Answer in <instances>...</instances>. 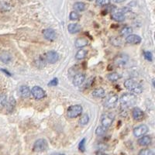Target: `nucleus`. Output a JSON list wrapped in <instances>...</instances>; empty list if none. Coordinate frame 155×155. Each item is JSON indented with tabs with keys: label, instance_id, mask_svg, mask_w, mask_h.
Here are the masks:
<instances>
[{
	"label": "nucleus",
	"instance_id": "obj_24",
	"mask_svg": "<svg viewBox=\"0 0 155 155\" xmlns=\"http://www.w3.org/2000/svg\"><path fill=\"white\" fill-rule=\"evenodd\" d=\"M87 51L84 49H80L75 54V58L77 60H82L87 56Z\"/></svg>",
	"mask_w": 155,
	"mask_h": 155
},
{
	"label": "nucleus",
	"instance_id": "obj_22",
	"mask_svg": "<svg viewBox=\"0 0 155 155\" xmlns=\"http://www.w3.org/2000/svg\"><path fill=\"white\" fill-rule=\"evenodd\" d=\"M73 7H74V10L76 12H82L86 8V5L84 2H75L73 5Z\"/></svg>",
	"mask_w": 155,
	"mask_h": 155
},
{
	"label": "nucleus",
	"instance_id": "obj_33",
	"mask_svg": "<svg viewBox=\"0 0 155 155\" xmlns=\"http://www.w3.org/2000/svg\"><path fill=\"white\" fill-rule=\"evenodd\" d=\"M139 155H154V153L150 149H143L140 151Z\"/></svg>",
	"mask_w": 155,
	"mask_h": 155
},
{
	"label": "nucleus",
	"instance_id": "obj_31",
	"mask_svg": "<svg viewBox=\"0 0 155 155\" xmlns=\"http://www.w3.org/2000/svg\"><path fill=\"white\" fill-rule=\"evenodd\" d=\"M96 5L99 6H105L108 5L110 3V0H95Z\"/></svg>",
	"mask_w": 155,
	"mask_h": 155
},
{
	"label": "nucleus",
	"instance_id": "obj_3",
	"mask_svg": "<svg viewBox=\"0 0 155 155\" xmlns=\"http://www.w3.org/2000/svg\"><path fill=\"white\" fill-rule=\"evenodd\" d=\"M82 113V106L81 105H73L68 107L67 111V116L68 118H76Z\"/></svg>",
	"mask_w": 155,
	"mask_h": 155
},
{
	"label": "nucleus",
	"instance_id": "obj_23",
	"mask_svg": "<svg viewBox=\"0 0 155 155\" xmlns=\"http://www.w3.org/2000/svg\"><path fill=\"white\" fill-rule=\"evenodd\" d=\"M7 95L5 94L0 93V109H4L7 104Z\"/></svg>",
	"mask_w": 155,
	"mask_h": 155
},
{
	"label": "nucleus",
	"instance_id": "obj_5",
	"mask_svg": "<svg viewBox=\"0 0 155 155\" xmlns=\"http://www.w3.org/2000/svg\"><path fill=\"white\" fill-rule=\"evenodd\" d=\"M114 120L115 115L113 114V113H105V114H103L101 116V124H102V127H104L108 129L111 127Z\"/></svg>",
	"mask_w": 155,
	"mask_h": 155
},
{
	"label": "nucleus",
	"instance_id": "obj_26",
	"mask_svg": "<svg viewBox=\"0 0 155 155\" xmlns=\"http://www.w3.org/2000/svg\"><path fill=\"white\" fill-rule=\"evenodd\" d=\"M0 60L3 63L8 64L11 61V56L9 53H2L0 55Z\"/></svg>",
	"mask_w": 155,
	"mask_h": 155
},
{
	"label": "nucleus",
	"instance_id": "obj_15",
	"mask_svg": "<svg viewBox=\"0 0 155 155\" xmlns=\"http://www.w3.org/2000/svg\"><path fill=\"white\" fill-rule=\"evenodd\" d=\"M152 139L150 136H142L140 137L139 140H138V144L141 147H147L151 143Z\"/></svg>",
	"mask_w": 155,
	"mask_h": 155
},
{
	"label": "nucleus",
	"instance_id": "obj_21",
	"mask_svg": "<svg viewBox=\"0 0 155 155\" xmlns=\"http://www.w3.org/2000/svg\"><path fill=\"white\" fill-rule=\"evenodd\" d=\"M16 106V100L13 97H10L9 99L8 100L7 104L5 106V108L7 109L8 112H12Z\"/></svg>",
	"mask_w": 155,
	"mask_h": 155
},
{
	"label": "nucleus",
	"instance_id": "obj_7",
	"mask_svg": "<svg viewBox=\"0 0 155 155\" xmlns=\"http://www.w3.org/2000/svg\"><path fill=\"white\" fill-rule=\"evenodd\" d=\"M44 60L49 64H55L59 60V54L54 51H50L45 54Z\"/></svg>",
	"mask_w": 155,
	"mask_h": 155
},
{
	"label": "nucleus",
	"instance_id": "obj_20",
	"mask_svg": "<svg viewBox=\"0 0 155 155\" xmlns=\"http://www.w3.org/2000/svg\"><path fill=\"white\" fill-rule=\"evenodd\" d=\"M105 95H106V92L105 90L102 88H95L92 92V96L95 97V98H104Z\"/></svg>",
	"mask_w": 155,
	"mask_h": 155
},
{
	"label": "nucleus",
	"instance_id": "obj_12",
	"mask_svg": "<svg viewBox=\"0 0 155 155\" xmlns=\"http://www.w3.org/2000/svg\"><path fill=\"white\" fill-rule=\"evenodd\" d=\"M133 118L135 121H141L144 118V113L140 108L135 107L132 111Z\"/></svg>",
	"mask_w": 155,
	"mask_h": 155
},
{
	"label": "nucleus",
	"instance_id": "obj_29",
	"mask_svg": "<svg viewBox=\"0 0 155 155\" xmlns=\"http://www.w3.org/2000/svg\"><path fill=\"white\" fill-rule=\"evenodd\" d=\"M106 130H107V128L102 127V126H100V127H97L96 130H95V134L97 136H102L106 134Z\"/></svg>",
	"mask_w": 155,
	"mask_h": 155
},
{
	"label": "nucleus",
	"instance_id": "obj_9",
	"mask_svg": "<svg viewBox=\"0 0 155 155\" xmlns=\"http://www.w3.org/2000/svg\"><path fill=\"white\" fill-rule=\"evenodd\" d=\"M149 130V128L145 124H141L138 127H135L134 129V135L136 137H140L142 136L145 135Z\"/></svg>",
	"mask_w": 155,
	"mask_h": 155
},
{
	"label": "nucleus",
	"instance_id": "obj_25",
	"mask_svg": "<svg viewBox=\"0 0 155 155\" xmlns=\"http://www.w3.org/2000/svg\"><path fill=\"white\" fill-rule=\"evenodd\" d=\"M107 78L110 81H116L120 79V78H121V75L116 72H112L108 74Z\"/></svg>",
	"mask_w": 155,
	"mask_h": 155
},
{
	"label": "nucleus",
	"instance_id": "obj_39",
	"mask_svg": "<svg viewBox=\"0 0 155 155\" xmlns=\"http://www.w3.org/2000/svg\"><path fill=\"white\" fill-rule=\"evenodd\" d=\"M52 155H64V153H54V154H52Z\"/></svg>",
	"mask_w": 155,
	"mask_h": 155
},
{
	"label": "nucleus",
	"instance_id": "obj_19",
	"mask_svg": "<svg viewBox=\"0 0 155 155\" xmlns=\"http://www.w3.org/2000/svg\"><path fill=\"white\" fill-rule=\"evenodd\" d=\"M111 19L116 22H123L125 19V15L121 11L120 12H115L112 13Z\"/></svg>",
	"mask_w": 155,
	"mask_h": 155
},
{
	"label": "nucleus",
	"instance_id": "obj_35",
	"mask_svg": "<svg viewBox=\"0 0 155 155\" xmlns=\"http://www.w3.org/2000/svg\"><path fill=\"white\" fill-rule=\"evenodd\" d=\"M58 85V78H54L53 79L51 80L49 83H48V85L49 86H56Z\"/></svg>",
	"mask_w": 155,
	"mask_h": 155
},
{
	"label": "nucleus",
	"instance_id": "obj_2",
	"mask_svg": "<svg viewBox=\"0 0 155 155\" xmlns=\"http://www.w3.org/2000/svg\"><path fill=\"white\" fill-rule=\"evenodd\" d=\"M124 86L130 92L134 94H140L143 91V88L139 82L134 79H127L124 81Z\"/></svg>",
	"mask_w": 155,
	"mask_h": 155
},
{
	"label": "nucleus",
	"instance_id": "obj_16",
	"mask_svg": "<svg viewBox=\"0 0 155 155\" xmlns=\"http://www.w3.org/2000/svg\"><path fill=\"white\" fill-rule=\"evenodd\" d=\"M19 92L22 98H29L31 95V90L30 89L28 86H26V85L20 86L19 89Z\"/></svg>",
	"mask_w": 155,
	"mask_h": 155
},
{
	"label": "nucleus",
	"instance_id": "obj_36",
	"mask_svg": "<svg viewBox=\"0 0 155 155\" xmlns=\"http://www.w3.org/2000/svg\"><path fill=\"white\" fill-rule=\"evenodd\" d=\"M95 154L96 155H108L107 153H104V152H102V151H97L96 153H95Z\"/></svg>",
	"mask_w": 155,
	"mask_h": 155
},
{
	"label": "nucleus",
	"instance_id": "obj_37",
	"mask_svg": "<svg viewBox=\"0 0 155 155\" xmlns=\"http://www.w3.org/2000/svg\"><path fill=\"white\" fill-rule=\"evenodd\" d=\"M126 0H113V2H114L115 3H121V2H125Z\"/></svg>",
	"mask_w": 155,
	"mask_h": 155
},
{
	"label": "nucleus",
	"instance_id": "obj_32",
	"mask_svg": "<svg viewBox=\"0 0 155 155\" xmlns=\"http://www.w3.org/2000/svg\"><path fill=\"white\" fill-rule=\"evenodd\" d=\"M143 56L147 61H153V54L150 51H144L143 52Z\"/></svg>",
	"mask_w": 155,
	"mask_h": 155
},
{
	"label": "nucleus",
	"instance_id": "obj_11",
	"mask_svg": "<svg viewBox=\"0 0 155 155\" xmlns=\"http://www.w3.org/2000/svg\"><path fill=\"white\" fill-rule=\"evenodd\" d=\"M43 34H44V38L49 41H54L55 39H56V32H55L54 30H53V29H45V30L43 31Z\"/></svg>",
	"mask_w": 155,
	"mask_h": 155
},
{
	"label": "nucleus",
	"instance_id": "obj_1",
	"mask_svg": "<svg viewBox=\"0 0 155 155\" xmlns=\"http://www.w3.org/2000/svg\"><path fill=\"white\" fill-rule=\"evenodd\" d=\"M120 105L123 108H130L134 106L137 102V96L132 92L124 93L122 95L120 99Z\"/></svg>",
	"mask_w": 155,
	"mask_h": 155
},
{
	"label": "nucleus",
	"instance_id": "obj_17",
	"mask_svg": "<svg viewBox=\"0 0 155 155\" xmlns=\"http://www.w3.org/2000/svg\"><path fill=\"white\" fill-rule=\"evenodd\" d=\"M88 44V40L85 37H80L78 38L74 42V46L77 48H82L86 47Z\"/></svg>",
	"mask_w": 155,
	"mask_h": 155
},
{
	"label": "nucleus",
	"instance_id": "obj_27",
	"mask_svg": "<svg viewBox=\"0 0 155 155\" xmlns=\"http://www.w3.org/2000/svg\"><path fill=\"white\" fill-rule=\"evenodd\" d=\"M133 29L130 27H125L120 30V35L122 36H128L132 34Z\"/></svg>",
	"mask_w": 155,
	"mask_h": 155
},
{
	"label": "nucleus",
	"instance_id": "obj_10",
	"mask_svg": "<svg viewBox=\"0 0 155 155\" xmlns=\"http://www.w3.org/2000/svg\"><path fill=\"white\" fill-rule=\"evenodd\" d=\"M129 60V56L126 54H119L114 58V63L116 65L120 66V67H123L127 63Z\"/></svg>",
	"mask_w": 155,
	"mask_h": 155
},
{
	"label": "nucleus",
	"instance_id": "obj_28",
	"mask_svg": "<svg viewBox=\"0 0 155 155\" xmlns=\"http://www.w3.org/2000/svg\"><path fill=\"white\" fill-rule=\"evenodd\" d=\"M88 122H89V116L87 114H85L81 116V117L80 118L79 124L81 126H85L88 124Z\"/></svg>",
	"mask_w": 155,
	"mask_h": 155
},
{
	"label": "nucleus",
	"instance_id": "obj_40",
	"mask_svg": "<svg viewBox=\"0 0 155 155\" xmlns=\"http://www.w3.org/2000/svg\"><path fill=\"white\" fill-rule=\"evenodd\" d=\"M88 1H90V2H93V1H95V0H88Z\"/></svg>",
	"mask_w": 155,
	"mask_h": 155
},
{
	"label": "nucleus",
	"instance_id": "obj_30",
	"mask_svg": "<svg viewBox=\"0 0 155 155\" xmlns=\"http://www.w3.org/2000/svg\"><path fill=\"white\" fill-rule=\"evenodd\" d=\"M79 17H80L79 14H78L76 11H72V12H71L70 15H69V18H70L71 20H72V21L78 20V19H79Z\"/></svg>",
	"mask_w": 155,
	"mask_h": 155
},
{
	"label": "nucleus",
	"instance_id": "obj_13",
	"mask_svg": "<svg viewBox=\"0 0 155 155\" xmlns=\"http://www.w3.org/2000/svg\"><path fill=\"white\" fill-rule=\"evenodd\" d=\"M141 41H142V39L140 37L139 35H137V34H130L126 38V42L127 44H140Z\"/></svg>",
	"mask_w": 155,
	"mask_h": 155
},
{
	"label": "nucleus",
	"instance_id": "obj_6",
	"mask_svg": "<svg viewBox=\"0 0 155 155\" xmlns=\"http://www.w3.org/2000/svg\"><path fill=\"white\" fill-rule=\"evenodd\" d=\"M48 142L44 139H38L35 141L33 149L35 152H43L48 148Z\"/></svg>",
	"mask_w": 155,
	"mask_h": 155
},
{
	"label": "nucleus",
	"instance_id": "obj_18",
	"mask_svg": "<svg viewBox=\"0 0 155 155\" xmlns=\"http://www.w3.org/2000/svg\"><path fill=\"white\" fill-rule=\"evenodd\" d=\"M81 30V27L79 24L78 23H71L68 26V30L70 34H74L77 33H79Z\"/></svg>",
	"mask_w": 155,
	"mask_h": 155
},
{
	"label": "nucleus",
	"instance_id": "obj_38",
	"mask_svg": "<svg viewBox=\"0 0 155 155\" xmlns=\"http://www.w3.org/2000/svg\"><path fill=\"white\" fill-rule=\"evenodd\" d=\"M1 71H3V72L5 73V74H8V75H9V76H11V74L9 72V71H8L7 70H5V69H1Z\"/></svg>",
	"mask_w": 155,
	"mask_h": 155
},
{
	"label": "nucleus",
	"instance_id": "obj_8",
	"mask_svg": "<svg viewBox=\"0 0 155 155\" xmlns=\"http://www.w3.org/2000/svg\"><path fill=\"white\" fill-rule=\"evenodd\" d=\"M31 94L36 99H42L46 96V92L40 86H34L31 89Z\"/></svg>",
	"mask_w": 155,
	"mask_h": 155
},
{
	"label": "nucleus",
	"instance_id": "obj_4",
	"mask_svg": "<svg viewBox=\"0 0 155 155\" xmlns=\"http://www.w3.org/2000/svg\"><path fill=\"white\" fill-rule=\"evenodd\" d=\"M119 100L118 95L115 93H110L107 95L105 99L104 106L107 109H113L116 106Z\"/></svg>",
	"mask_w": 155,
	"mask_h": 155
},
{
	"label": "nucleus",
	"instance_id": "obj_34",
	"mask_svg": "<svg viewBox=\"0 0 155 155\" xmlns=\"http://www.w3.org/2000/svg\"><path fill=\"white\" fill-rule=\"evenodd\" d=\"M85 138H83L81 141H80L79 144H78V149H79L80 151L85 152Z\"/></svg>",
	"mask_w": 155,
	"mask_h": 155
},
{
	"label": "nucleus",
	"instance_id": "obj_14",
	"mask_svg": "<svg viewBox=\"0 0 155 155\" xmlns=\"http://www.w3.org/2000/svg\"><path fill=\"white\" fill-rule=\"evenodd\" d=\"M85 80V74L83 73H78L74 75L73 78V85L76 87L81 86Z\"/></svg>",
	"mask_w": 155,
	"mask_h": 155
}]
</instances>
